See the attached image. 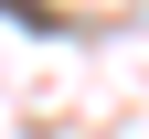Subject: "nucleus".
I'll return each mask as SVG.
<instances>
[{
  "label": "nucleus",
  "instance_id": "nucleus-1",
  "mask_svg": "<svg viewBox=\"0 0 149 139\" xmlns=\"http://www.w3.org/2000/svg\"><path fill=\"white\" fill-rule=\"evenodd\" d=\"M0 11H11L22 32H53V11H43V0H0Z\"/></svg>",
  "mask_w": 149,
  "mask_h": 139
}]
</instances>
